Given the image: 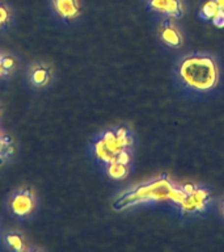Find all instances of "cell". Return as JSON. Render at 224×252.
Listing matches in <instances>:
<instances>
[{
    "instance_id": "cell-1",
    "label": "cell",
    "mask_w": 224,
    "mask_h": 252,
    "mask_svg": "<svg viewBox=\"0 0 224 252\" xmlns=\"http://www.w3.org/2000/svg\"><path fill=\"white\" fill-rule=\"evenodd\" d=\"M177 74L185 87L196 92L211 91L219 80V68L216 61L206 53L185 55L178 63Z\"/></svg>"
},
{
    "instance_id": "cell-2",
    "label": "cell",
    "mask_w": 224,
    "mask_h": 252,
    "mask_svg": "<svg viewBox=\"0 0 224 252\" xmlns=\"http://www.w3.org/2000/svg\"><path fill=\"white\" fill-rule=\"evenodd\" d=\"M182 197H184L182 189L174 187L167 176H161L153 181H148L122 193L113 202V209L117 212H121L138 204L164 200H170L174 204H178L182 200Z\"/></svg>"
},
{
    "instance_id": "cell-3",
    "label": "cell",
    "mask_w": 224,
    "mask_h": 252,
    "mask_svg": "<svg viewBox=\"0 0 224 252\" xmlns=\"http://www.w3.org/2000/svg\"><path fill=\"white\" fill-rule=\"evenodd\" d=\"M131 143H133V137L129 129L118 127L115 130H108L94 143V154L100 160L108 164L115 159L122 150L129 149Z\"/></svg>"
},
{
    "instance_id": "cell-4",
    "label": "cell",
    "mask_w": 224,
    "mask_h": 252,
    "mask_svg": "<svg viewBox=\"0 0 224 252\" xmlns=\"http://www.w3.org/2000/svg\"><path fill=\"white\" fill-rule=\"evenodd\" d=\"M181 189L184 190V197L176 205L182 214H200L207 210L210 205V193L207 189L194 184H185Z\"/></svg>"
},
{
    "instance_id": "cell-5",
    "label": "cell",
    "mask_w": 224,
    "mask_h": 252,
    "mask_svg": "<svg viewBox=\"0 0 224 252\" xmlns=\"http://www.w3.org/2000/svg\"><path fill=\"white\" fill-rule=\"evenodd\" d=\"M9 206L16 216H29L34 210V193L31 189H21L12 196Z\"/></svg>"
},
{
    "instance_id": "cell-6",
    "label": "cell",
    "mask_w": 224,
    "mask_h": 252,
    "mask_svg": "<svg viewBox=\"0 0 224 252\" xmlns=\"http://www.w3.org/2000/svg\"><path fill=\"white\" fill-rule=\"evenodd\" d=\"M148 7L151 11L174 19H180L184 15V7L181 0H148Z\"/></svg>"
},
{
    "instance_id": "cell-7",
    "label": "cell",
    "mask_w": 224,
    "mask_h": 252,
    "mask_svg": "<svg viewBox=\"0 0 224 252\" xmlns=\"http://www.w3.org/2000/svg\"><path fill=\"white\" fill-rule=\"evenodd\" d=\"M53 5L62 19L75 20L80 15V4L79 0H53Z\"/></svg>"
},
{
    "instance_id": "cell-8",
    "label": "cell",
    "mask_w": 224,
    "mask_h": 252,
    "mask_svg": "<svg viewBox=\"0 0 224 252\" xmlns=\"http://www.w3.org/2000/svg\"><path fill=\"white\" fill-rule=\"evenodd\" d=\"M160 37L163 42L170 47H178L182 45V35L170 19L165 20L164 23L161 24Z\"/></svg>"
},
{
    "instance_id": "cell-9",
    "label": "cell",
    "mask_w": 224,
    "mask_h": 252,
    "mask_svg": "<svg viewBox=\"0 0 224 252\" xmlns=\"http://www.w3.org/2000/svg\"><path fill=\"white\" fill-rule=\"evenodd\" d=\"M108 175L112 179L122 180L129 175V164H125V163H121V161L108 163Z\"/></svg>"
},
{
    "instance_id": "cell-10",
    "label": "cell",
    "mask_w": 224,
    "mask_h": 252,
    "mask_svg": "<svg viewBox=\"0 0 224 252\" xmlns=\"http://www.w3.org/2000/svg\"><path fill=\"white\" fill-rule=\"evenodd\" d=\"M50 79V74L46 68H43L41 66H34L33 71H31V82L37 87L46 86Z\"/></svg>"
},
{
    "instance_id": "cell-11",
    "label": "cell",
    "mask_w": 224,
    "mask_h": 252,
    "mask_svg": "<svg viewBox=\"0 0 224 252\" xmlns=\"http://www.w3.org/2000/svg\"><path fill=\"white\" fill-rule=\"evenodd\" d=\"M219 11V7L216 5L215 1L208 0V1H206V3L203 4V7L200 9V16H202L204 20H212Z\"/></svg>"
},
{
    "instance_id": "cell-12",
    "label": "cell",
    "mask_w": 224,
    "mask_h": 252,
    "mask_svg": "<svg viewBox=\"0 0 224 252\" xmlns=\"http://www.w3.org/2000/svg\"><path fill=\"white\" fill-rule=\"evenodd\" d=\"M5 242L15 251H23V250H25V242L17 234H9V235H7L5 236Z\"/></svg>"
},
{
    "instance_id": "cell-13",
    "label": "cell",
    "mask_w": 224,
    "mask_h": 252,
    "mask_svg": "<svg viewBox=\"0 0 224 252\" xmlns=\"http://www.w3.org/2000/svg\"><path fill=\"white\" fill-rule=\"evenodd\" d=\"M9 23V11L3 4H0V29L8 25Z\"/></svg>"
},
{
    "instance_id": "cell-14",
    "label": "cell",
    "mask_w": 224,
    "mask_h": 252,
    "mask_svg": "<svg viewBox=\"0 0 224 252\" xmlns=\"http://www.w3.org/2000/svg\"><path fill=\"white\" fill-rule=\"evenodd\" d=\"M1 64H3V67L5 68L7 71L12 70L13 67H15L16 64V61L12 57H8V55H4L3 58H1Z\"/></svg>"
},
{
    "instance_id": "cell-15",
    "label": "cell",
    "mask_w": 224,
    "mask_h": 252,
    "mask_svg": "<svg viewBox=\"0 0 224 252\" xmlns=\"http://www.w3.org/2000/svg\"><path fill=\"white\" fill-rule=\"evenodd\" d=\"M211 21L214 23V25H215V27L224 28V11H222V9H220V11L216 13V16L211 20Z\"/></svg>"
},
{
    "instance_id": "cell-16",
    "label": "cell",
    "mask_w": 224,
    "mask_h": 252,
    "mask_svg": "<svg viewBox=\"0 0 224 252\" xmlns=\"http://www.w3.org/2000/svg\"><path fill=\"white\" fill-rule=\"evenodd\" d=\"M212 1H215V4L219 7V9L224 11V0H212Z\"/></svg>"
},
{
    "instance_id": "cell-17",
    "label": "cell",
    "mask_w": 224,
    "mask_h": 252,
    "mask_svg": "<svg viewBox=\"0 0 224 252\" xmlns=\"http://www.w3.org/2000/svg\"><path fill=\"white\" fill-rule=\"evenodd\" d=\"M4 160H5V157H4L3 154H1V151H0V165L3 164Z\"/></svg>"
},
{
    "instance_id": "cell-18",
    "label": "cell",
    "mask_w": 224,
    "mask_h": 252,
    "mask_svg": "<svg viewBox=\"0 0 224 252\" xmlns=\"http://www.w3.org/2000/svg\"><path fill=\"white\" fill-rule=\"evenodd\" d=\"M222 212H223V216H224V201L222 202Z\"/></svg>"
},
{
    "instance_id": "cell-19",
    "label": "cell",
    "mask_w": 224,
    "mask_h": 252,
    "mask_svg": "<svg viewBox=\"0 0 224 252\" xmlns=\"http://www.w3.org/2000/svg\"><path fill=\"white\" fill-rule=\"evenodd\" d=\"M0 145H1V137H0Z\"/></svg>"
}]
</instances>
